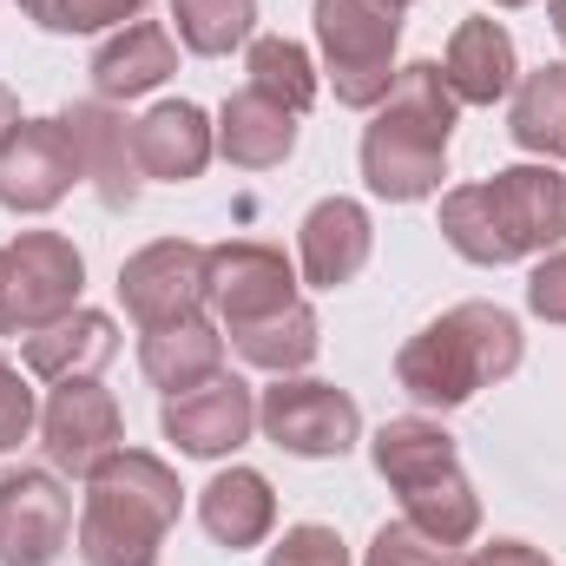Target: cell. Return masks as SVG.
I'll return each mask as SVG.
<instances>
[{
	"instance_id": "1",
	"label": "cell",
	"mask_w": 566,
	"mask_h": 566,
	"mask_svg": "<svg viewBox=\"0 0 566 566\" xmlns=\"http://www.w3.org/2000/svg\"><path fill=\"white\" fill-rule=\"evenodd\" d=\"M441 238L468 264H521L566 244V178L554 165H507L481 185H454L441 198Z\"/></svg>"
},
{
	"instance_id": "2",
	"label": "cell",
	"mask_w": 566,
	"mask_h": 566,
	"mask_svg": "<svg viewBox=\"0 0 566 566\" xmlns=\"http://www.w3.org/2000/svg\"><path fill=\"white\" fill-rule=\"evenodd\" d=\"M454 93L441 80L434 60H416L396 73L389 99L376 106L369 133H363V178L376 198L389 205H416L428 191H441L448 178V139H454Z\"/></svg>"
},
{
	"instance_id": "3",
	"label": "cell",
	"mask_w": 566,
	"mask_h": 566,
	"mask_svg": "<svg viewBox=\"0 0 566 566\" xmlns=\"http://www.w3.org/2000/svg\"><path fill=\"white\" fill-rule=\"evenodd\" d=\"M514 369H521V323L501 303H454L422 336H409L396 356V382L422 409H461L474 389H488Z\"/></svg>"
},
{
	"instance_id": "4",
	"label": "cell",
	"mask_w": 566,
	"mask_h": 566,
	"mask_svg": "<svg viewBox=\"0 0 566 566\" xmlns=\"http://www.w3.org/2000/svg\"><path fill=\"white\" fill-rule=\"evenodd\" d=\"M178 474L139 454L119 448L113 461H99L86 474V514H80V560L86 566H158V547L178 521Z\"/></svg>"
},
{
	"instance_id": "5",
	"label": "cell",
	"mask_w": 566,
	"mask_h": 566,
	"mask_svg": "<svg viewBox=\"0 0 566 566\" xmlns=\"http://www.w3.org/2000/svg\"><path fill=\"white\" fill-rule=\"evenodd\" d=\"M376 454V474L402 494V521H416L422 534L461 547L474 541L481 527V501L461 474V454H454V434L428 416H402V422H382V434L369 441Z\"/></svg>"
},
{
	"instance_id": "6",
	"label": "cell",
	"mask_w": 566,
	"mask_h": 566,
	"mask_svg": "<svg viewBox=\"0 0 566 566\" xmlns=\"http://www.w3.org/2000/svg\"><path fill=\"white\" fill-rule=\"evenodd\" d=\"M316 40L323 66L343 106L369 113L396 86V40H402V7L389 0H316Z\"/></svg>"
},
{
	"instance_id": "7",
	"label": "cell",
	"mask_w": 566,
	"mask_h": 566,
	"mask_svg": "<svg viewBox=\"0 0 566 566\" xmlns=\"http://www.w3.org/2000/svg\"><path fill=\"white\" fill-rule=\"evenodd\" d=\"M86 258L60 231H20L0 244V336H33L80 310Z\"/></svg>"
},
{
	"instance_id": "8",
	"label": "cell",
	"mask_w": 566,
	"mask_h": 566,
	"mask_svg": "<svg viewBox=\"0 0 566 566\" xmlns=\"http://www.w3.org/2000/svg\"><path fill=\"white\" fill-rule=\"evenodd\" d=\"M258 428L296 461H329L349 454L363 434V409L336 389V382H310V376H277V389H264Z\"/></svg>"
},
{
	"instance_id": "9",
	"label": "cell",
	"mask_w": 566,
	"mask_h": 566,
	"mask_svg": "<svg viewBox=\"0 0 566 566\" xmlns=\"http://www.w3.org/2000/svg\"><path fill=\"white\" fill-rule=\"evenodd\" d=\"M205 264L211 251L185 244V238H158L145 244L139 258L119 264V296L133 310L139 329H165V323H185L211 303V283H205Z\"/></svg>"
},
{
	"instance_id": "10",
	"label": "cell",
	"mask_w": 566,
	"mask_h": 566,
	"mask_svg": "<svg viewBox=\"0 0 566 566\" xmlns=\"http://www.w3.org/2000/svg\"><path fill=\"white\" fill-rule=\"evenodd\" d=\"M40 441H46V461L60 474H93L99 461H113L126 448V422H119V402L93 382V376H73L46 396L40 409Z\"/></svg>"
},
{
	"instance_id": "11",
	"label": "cell",
	"mask_w": 566,
	"mask_h": 566,
	"mask_svg": "<svg viewBox=\"0 0 566 566\" xmlns=\"http://www.w3.org/2000/svg\"><path fill=\"white\" fill-rule=\"evenodd\" d=\"M205 283H211V310H218L224 336H244V329L283 316L290 303H303L283 251H271V244H218L205 264Z\"/></svg>"
},
{
	"instance_id": "12",
	"label": "cell",
	"mask_w": 566,
	"mask_h": 566,
	"mask_svg": "<svg viewBox=\"0 0 566 566\" xmlns=\"http://www.w3.org/2000/svg\"><path fill=\"white\" fill-rule=\"evenodd\" d=\"M73 534V494L46 468H7L0 474V566L60 560Z\"/></svg>"
},
{
	"instance_id": "13",
	"label": "cell",
	"mask_w": 566,
	"mask_h": 566,
	"mask_svg": "<svg viewBox=\"0 0 566 566\" xmlns=\"http://www.w3.org/2000/svg\"><path fill=\"white\" fill-rule=\"evenodd\" d=\"M66 139H73V158H80V178H93L99 205L106 211H133L145 185L139 165V139H133V119L113 113V99H80L60 113Z\"/></svg>"
},
{
	"instance_id": "14",
	"label": "cell",
	"mask_w": 566,
	"mask_h": 566,
	"mask_svg": "<svg viewBox=\"0 0 566 566\" xmlns=\"http://www.w3.org/2000/svg\"><path fill=\"white\" fill-rule=\"evenodd\" d=\"M80 178V158L60 119H20L7 145H0V205L33 218V211H53Z\"/></svg>"
},
{
	"instance_id": "15",
	"label": "cell",
	"mask_w": 566,
	"mask_h": 566,
	"mask_svg": "<svg viewBox=\"0 0 566 566\" xmlns=\"http://www.w3.org/2000/svg\"><path fill=\"white\" fill-rule=\"evenodd\" d=\"M251 428H258V396H251L231 369L205 376L198 389L165 396V434H171L185 454H198V461H218V454L244 448Z\"/></svg>"
},
{
	"instance_id": "16",
	"label": "cell",
	"mask_w": 566,
	"mask_h": 566,
	"mask_svg": "<svg viewBox=\"0 0 566 566\" xmlns=\"http://www.w3.org/2000/svg\"><path fill=\"white\" fill-rule=\"evenodd\" d=\"M369 244H376L369 211H363L356 198H323V205L303 218V231H296L303 283H316V290H343V283H356L363 277V264H369Z\"/></svg>"
},
{
	"instance_id": "17",
	"label": "cell",
	"mask_w": 566,
	"mask_h": 566,
	"mask_svg": "<svg viewBox=\"0 0 566 566\" xmlns=\"http://www.w3.org/2000/svg\"><path fill=\"white\" fill-rule=\"evenodd\" d=\"M441 80L461 106H494L521 86V53H514V33L501 20H461L454 40H448V60H441Z\"/></svg>"
},
{
	"instance_id": "18",
	"label": "cell",
	"mask_w": 566,
	"mask_h": 566,
	"mask_svg": "<svg viewBox=\"0 0 566 566\" xmlns=\"http://www.w3.org/2000/svg\"><path fill=\"white\" fill-rule=\"evenodd\" d=\"M133 139H139L145 178H158V185H191V178L211 165V151H218V133L205 126V113H198L191 99L151 106L139 126H133Z\"/></svg>"
},
{
	"instance_id": "19",
	"label": "cell",
	"mask_w": 566,
	"mask_h": 566,
	"mask_svg": "<svg viewBox=\"0 0 566 566\" xmlns=\"http://www.w3.org/2000/svg\"><path fill=\"white\" fill-rule=\"evenodd\" d=\"M20 356H27V369H33L40 382H73V376H93V369H106V363L119 356V329H113V316H99V310H73V316L33 329Z\"/></svg>"
},
{
	"instance_id": "20",
	"label": "cell",
	"mask_w": 566,
	"mask_h": 566,
	"mask_svg": "<svg viewBox=\"0 0 566 566\" xmlns=\"http://www.w3.org/2000/svg\"><path fill=\"white\" fill-rule=\"evenodd\" d=\"M198 521H205V534L218 541V547H258L271 527H277V494H271V481L258 474V468H224V474H211V488L198 494Z\"/></svg>"
},
{
	"instance_id": "21",
	"label": "cell",
	"mask_w": 566,
	"mask_h": 566,
	"mask_svg": "<svg viewBox=\"0 0 566 566\" xmlns=\"http://www.w3.org/2000/svg\"><path fill=\"white\" fill-rule=\"evenodd\" d=\"M218 151L231 165H244V171H271V165H283L296 151V113H283L277 99L244 86L218 113Z\"/></svg>"
},
{
	"instance_id": "22",
	"label": "cell",
	"mask_w": 566,
	"mask_h": 566,
	"mask_svg": "<svg viewBox=\"0 0 566 566\" xmlns=\"http://www.w3.org/2000/svg\"><path fill=\"white\" fill-rule=\"evenodd\" d=\"M171 66H178L171 33H165L158 20H133V27H119V33L93 53V86H99V99H139V93H151Z\"/></svg>"
},
{
	"instance_id": "23",
	"label": "cell",
	"mask_w": 566,
	"mask_h": 566,
	"mask_svg": "<svg viewBox=\"0 0 566 566\" xmlns=\"http://www.w3.org/2000/svg\"><path fill=\"white\" fill-rule=\"evenodd\" d=\"M139 369L151 389L178 396V389H198L205 376L224 369V336L205 323V316H185V323H165V329H145Z\"/></svg>"
},
{
	"instance_id": "24",
	"label": "cell",
	"mask_w": 566,
	"mask_h": 566,
	"mask_svg": "<svg viewBox=\"0 0 566 566\" xmlns=\"http://www.w3.org/2000/svg\"><path fill=\"white\" fill-rule=\"evenodd\" d=\"M507 133L521 151H541V158H566V66H541L514 86V113H507Z\"/></svg>"
},
{
	"instance_id": "25",
	"label": "cell",
	"mask_w": 566,
	"mask_h": 566,
	"mask_svg": "<svg viewBox=\"0 0 566 566\" xmlns=\"http://www.w3.org/2000/svg\"><path fill=\"white\" fill-rule=\"evenodd\" d=\"M231 343H238V356H244L251 369L296 376V369L323 349V329H316V310H310V303H290L283 316L258 323V329H244V336H231Z\"/></svg>"
},
{
	"instance_id": "26",
	"label": "cell",
	"mask_w": 566,
	"mask_h": 566,
	"mask_svg": "<svg viewBox=\"0 0 566 566\" xmlns=\"http://www.w3.org/2000/svg\"><path fill=\"white\" fill-rule=\"evenodd\" d=\"M251 93H264V99H277L283 113H310V99H316V66H310V53L296 46V40H251Z\"/></svg>"
},
{
	"instance_id": "27",
	"label": "cell",
	"mask_w": 566,
	"mask_h": 566,
	"mask_svg": "<svg viewBox=\"0 0 566 566\" xmlns=\"http://www.w3.org/2000/svg\"><path fill=\"white\" fill-rule=\"evenodd\" d=\"M171 20H178V40L205 60L231 53L251 40L258 27V0H171Z\"/></svg>"
},
{
	"instance_id": "28",
	"label": "cell",
	"mask_w": 566,
	"mask_h": 566,
	"mask_svg": "<svg viewBox=\"0 0 566 566\" xmlns=\"http://www.w3.org/2000/svg\"><path fill=\"white\" fill-rule=\"evenodd\" d=\"M27 20H40L46 33H99V27H133L145 0H20Z\"/></svg>"
},
{
	"instance_id": "29",
	"label": "cell",
	"mask_w": 566,
	"mask_h": 566,
	"mask_svg": "<svg viewBox=\"0 0 566 566\" xmlns=\"http://www.w3.org/2000/svg\"><path fill=\"white\" fill-rule=\"evenodd\" d=\"M369 566H468V560H461V547L422 534L416 521H389V527H376V541H369Z\"/></svg>"
},
{
	"instance_id": "30",
	"label": "cell",
	"mask_w": 566,
	"mask_h": 566,
	"mask_svg": "<svg viewBox=\"0 0 566 566\" xmlns=\"http://www.w3.org/2000/svg\"><path fill=\"white\" fill-rule=\"evenodd\" d=\"M264 566H349V547H343V534H336V527L303 521V527H290L277 547H271V560H264Z\"/></svg>"
},
{
	"instance_id": "31",
	"label": "cell",
	"mask_w": 566,
	"mask_h": 566,
	"mask_svg": "<svg viewBox=\"0 0 566 566\" xmlns=\"http://www.w3.org/2000/svg\"><path fill=\"white\" fill-rule=\"evenodd\" d=\"M27 434H33V389H27V376L0 356V454L20 448Z\"/></svg>"
},
{
	"instance_id": "32",
	"label": "cell",
	"mask_w": 566,
	"mask_h": 566,
	"mask_svg": "<svg viewBox=\"0 0 566 566\" xmlns=\"http://www.w3.org/2000/svg\"><path fill=\"white\" fill-rule=\"evenodd\" d=\"M527 310L547 316V323H566V244L534 264V277H527Z\"/></svg>"
},
{
	"instance_id": "33",
	"label": "cell",
	"mask_w": 566,
	"mask_h": 566,
	"mask_svg": "<svg viewBox=\"0 0 566 566\" xmlns=\"http://www.w3.org/2000/svg\"><path fill=\"white\" fill-rule=\"evenodd\" d=\"M468 566H554L541 547H527V541H494V547H481Z\"/></svg>"
},
{
	"instance_id": "34",
	"label": "cell",
	"mask_w": 566,
	"mask_h": 566,
	"mask_svg": "<svg viewBox=\"0 0 566 566\" xmlns=\"http://www.w3.org/2000/svg\"><path fill=\"white\" fill-rule=\"evenodd\" d=\"M20 126V99L7 93V80H0V145H7V133Z\"/></svg>"
},
{
	"instance_id": "35",
	"label": "cell",
	"mask_w": 566,
	"mask_h": 566,
	"mask_svg": "<svg viewBox=\"0 0 566 566\" xmlns=\"http://www.w3.org/2000/svg\"><path fill=\"white\" fill-rule=\"evenodd\" d=\"M547 13H554V33H560V46H566V0H547Z\"/></svg>"
},
{
	"instance_id": "36",
	"label": "cell",
	"mask_w": 566,
	"mask_h": 566,
	"mask_svg": "<svg viewBox=\"0 0 566 566\" xmlns=\"http://www.w3.org/2000/svg\"><path fill=\"white\" fill-rule=\"evenodd\" d=\"M494 7H527V0H494Z\"/></svg>"
},
{
	"instance_id": "37",
	"label": "cell",
	"mask_w": 566,
	"mask_h": 566,
	"mask_svg": "<svg viewBox=\"0 0 566 566\" xmlns=\"http://www.w3.org/2000/svg\"><path fill=\"white\" fill-rule=\"evenodd\" d=\"M389 7H409V0H389Z\"/></svg>"
}]
</instances>
